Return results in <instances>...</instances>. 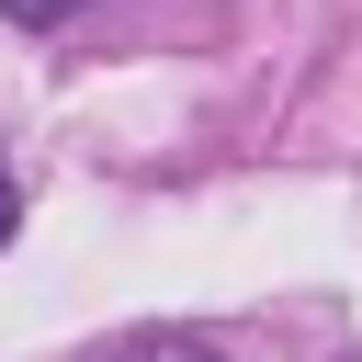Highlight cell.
I'll return each mask as SVG.
<instances>
[{
	"instance_id": "cell-1",
	"label": "cell",
	"mask_w": 362,
	"mask_h": 362,
	"mask_svg": "<svg viewBox=\"0 0 362 362\" xmlns=\"http://www.w3.org/2000/svg\"><path fill=\"white\" fill-rule=\"evenodd\" d=\"M113 362H215V351H204V339H181V328H147V339H124Z\"/></svg>"
},
{
	"instance_id": "cell-2",
	"label": "cell",
	"mask_w": 362,
	"mask_h": 362,
	"mask_svg": "<svg viewBox=\"0 0 362 362\" xmlns=\"http://www.w3.org/2000/svg\"><path fill=\"white\" fill-rule=\"evenodd\" d=\"M0 11H11V23H34V34H45V23H68V11H79V0H0Z\"/></svg>"
},
{
	"instance_id": "cell-3",
	"label": "cell",
	"mask_w": 362,
	"mask_h": 362,
	"mask_svg": "<svg viewBox=\"0 0 362 362\" xmlns=\"http://www.w3.org/2000/svg\"><path fill=\"white\" fill-rule=\"evenodd\" d=\"M11 215H23V192H11V158H0V238H11Z\"/></svg>"
}]
</instances>
